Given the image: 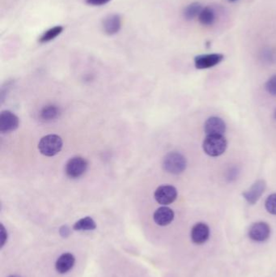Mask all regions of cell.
<instances>
[{
	"instance_id": "obj_10",
	"label": "cell",
	"mask_w": 276,
	"mask_h": 277,
	"mask_svg": "<svg viewBox=\"0 0 276 277\" xmlns=\"http://www.w3.org/2000/svg\"><path fill=\"white\" fill-rule=\"evenodd\" d=\"M103 30L108 35H115L122 27V20L119 15L112 14L105 18L102 23Z\"/></svg>"
},
{
	"instance_id": "obj_2",
	"label": "cell",
	"mask_w": 276,
	"mask_h": 277,
	"mask_svg": "<svg viewBox=\"0 0 276 277\" xmlns=\"http://www.w3.org/2000/svg\"><path fill=\"white\" fill-rule=\"evenodd\" d=\"M63 148V140L58 135H47L42 137L38 143V149L44 156L57 155Z\"/></svg>"
},
{
	"instance_id": "obj_14",
	"label": "cell",
	"mask_w": 276,
	"mask_h": 277,
	"mask_svg": "<svg viewBox=\"0 0 276 277\" xmlns=\"http://www.w3.org/2000/svg\"><path fill=\"white\" fill-rule=\"evenodd\" d=\"M75 262V256L72 254H63L56 261V270L60 273H67V271H69L73 267Z\"/></svg>"
},
{
	"instance_id": "obj_6",
	"label": "cell",
	"mask_w": 276,
	"mask_h": 277,
	"mask_svg": "<svg viewBox=\"0 0 276 277\" xmlns=\"http://www.w3.org/2000/svg\"><path fill=\"white\" fill-rule=\"evenodd\" d=\"M270 234V226L265 222H257L249 230V237L255 242H265L268 239Z\"/></svg>"
},
{
	"instance_id": "obj_18",
	"label": "cell",
	"mask_w": 276,
	"mask_h": 277,
	"mask_svg": "<svg viewBox=\"0 0 276 277\" xmlns=\"http://www.w3.org/2000/svg\"><path fill=\"white\" fill-rule=\"evenodd\" d=\"M63 27L60 25L54 26L53 28L49 29L40 37V43H46L52 40L56 39L58 36H60L63 33Z\"/></svg>"
},
{
	"instance_id": "obj_24",
	"label": "cell",
	"mask_w": 276,
	"mask_h": 277,
	"mask_svg": "<svg viewBox=\"0 0 276 277\" xmlns=\"http://www.w3.org/2000/svg\"><path fill=\"white\" fill-rule=\"evenodd\" d=\"M60 234L63 236V238H67L70 235V229L67 226H63L60 229Z\"/></svg>"
},
{
	"instance_id": "obj_17",
	"label": "cell",
	"mask_w": 276,
	"mask_h": 277,
	"mask_svg": "<svg viewBox=\"0 0 276 277\" xmlns=\"http://www.w3.org/2000/svg\"><path fill=\"white\" fill-rule=\"evenodd\" d=\"M97 228L96 222L93 220V218L87 217L82 218L80 220L74 225L73 229L76 231H87V230H93Z\"/></svg>"
},
{
	"instance_id": "obj_11",
	"label": "cell",
	"mask_w": 276,
	"mask_h": 277,
	"mask_svg": "<svg viewBox=\"0 0 276 277\" xmlns=\"http://www.w3.org/2000/svg\"><path fill=\"white\" fill-rule=\"evenodd\" d=\"M210 229L204 223H198L191 230L192 242L196 244H203L209 238Z\"/></svg>"
},
{
	"instance_id": "obj_21",
	"label": "cell",
	"mask_w": 276,
	"mask_h": 277,
	"mask_svg": "<svg viewBox=\"0 0 276 277\" xmlns=\"http://www.w3.org/2000/svg\"><path fill=\"white\" fill-rule=\"evenodd\" d=\"M266 89L270 95L276 96V75L271 76L266 82Z\"/></svg>"
},
{
	"instance_id": "obj_26",
	"label": "cell",
	"mask_w": 276,
	"mask_h": 277,
	"mask_svg": "<svg viewBox=\"0 0 276 277\" xmlns=\"http://www.w3.org/2000/svg\"><path fill=\"white\" fill-rule=\"evenodd\" d=\"M8 277H21V276H20V275H10V276H8Z\"/></svg>"
},
{
	"instance_id": "obj_27",
	"label": "cell",
	"mask_w": 276,
	"mask_h": 277,
	"mask_svg": "<svg viewBox=\"0 0 276 277\" xmlns=\"http://www.w3.org/2000/svg\"><path fill=\"white\" fill-rule=\"evenodd\" d=\"M274 119H276V109L275 111H274Z\"/></svg>"
},
{
	"instance_id": "obj_5",
	"label": "cell",
	"mask_w": 276,
	"mask_h": 277,
	"mask_svg": "<svg viewBox=\"0 0 276 277\" xmlns=\"http://www.w3.org/2000/svg\"><path fill=\"white\" fill-rule=\"evenodd\" d=\"M156 202L161 205H169L175 201L178 197V191L174 186L170 185L160 186L154 193Z\"/></svg>"
},
{
	"instance_id": "obj_1",
	"label": "cell",
	"mask_w": 276,
	"mask_h": 277,
	"mask_svg": "<svg viewBox=\"0 0 276 277\" xmlns=\"http://www.w3.org/2000/svg\"><path fill=\"white\" fill-rule=\"evenodd\" d=\"M227 141L223 135H207L203 141V150L211 156H219L227 149Z\"/></svg>"
},
{
	"instance_id": "obj_25",
	"label": "cell",
	"mask_w": 276,
	"mask_h": 277,
	"mask_svg": "<svg viewBox=\"0 0 276 277\" xmlns=\"http://www.w3.org/2000/svg\"><path fill=\"white\" fill-rule=\"evenodd\" d=\"M228 1L231 3H235V2H237V1H238V0H228Z\"/></svg>"
},
{
	"instance_id": "obj_3",
	"label": "cell",
	"mask_w": 276,
	"mask_h": 277,
	"mask_svg": "<svg viewBox=\"0 0 276 277\" xmlns=\"http://www.w3.org/2000/svg\"><path fill=\"white\" fill-rule=\"evenodd\" d=\"M163 168L166 172L170 174H182L186 168L185 156L178 152L169 153L163 160Z\"/></svg>"
},
{
	"instance_id": "obj_16",
	"label": "cell",
	"mask_w": 276,
	"mask_h": 277,
	"mask_svg": "<svg viewBox=\"0 0 276 277\" xmlns=\"http://www.w3.org/2000/svg\"><path fill=\"white\" fill-rule=\"evenodd\" d=\"M201 4L198 2L192 3L185 7L183 11V16L186 20H193L199 17L200 12L203 10Z\"/></svg>"
},
{
	"instance_id": "obj_19",
	"label": "cell",
	"mask_w": 276,
	"mask_h": 277,
	"mask_svg": "<svg viewBox=\"0 0 276 277\" xmlns=\"http://www.w3.org/2000/svg\"><path fill=\"white\" fill-rule=\"evenodd\" d=\"M60 114V109L57 106H56V105H47V106L44 107L43 109L41 111V118L43 120L49 121V120H53V119L59 117Z\"/></svg>"
},
{
	"instance_id": "obj_4",
	"label": "cell",
	"mask_w": 276,
	"mask_h": 277,
	"mask_svg": "<svg viewBox=\"0 0 276 277\" xmlns=\"http://www.w3.org/2000/svg\"><path fill=\"white\" fill-rule=\"evenodd\" d=\"M88 161L81 156H75L70 159L66 164L65 173L70 178H78L86 172Z\"/></svg>"
},
{
	"instance_id": "obj_22",
	"label": "cell",
	"mask_w": 276,
	"mask_h": 277,
	"mask_svg": "<svg viewBox=\"0 0 276 277\" xmlns=\"http://www.w3.org/2000/svg\"><path fill=\"white\" fill-rule=\"evenodd\" d=\"M111 1V0H86V3L91 6H103Z\"/></svg>"
},
{
	"instance_id": "obj_7",
	"label": "cell",
	"mask_w": 276,
	"mask_h": 277,
	"mask_svg": "<svg viewBox=\"0 0 276 277\" xmlns=\"http://www.w3.org/2000/svg\"><path fill=\"white\" fill-rule=\"evenodd\" d=\"M224 60L221 53H208L200 54L195 59V65L197 69H207L215 67Z\"/></svg>"
},
{
	"instance_id": "obj_13",
	"label": "cell",
	"mask_w": 276,
	"mask_h": 277,
	"mask_svg": "<svg viewBox=\"0 0 276 277\" xmlns=\"http://www.w3.org/2000/svg\"><path fill=\"white\" fill-rule=\"evenodd\" d=\"M266 189V183L264 181L259 180L255 182V184L251 186L250 190L245 191L243 196L249 204H255L259 200Z\"/></svg>"
},
{
	"instance_id": "obj_15",
	"label": "cell",
	"mask_w": 276,
	"mask_h": 277,
	"mask_svg": "<svg viewBox=\"0 0 276 277\" xmlns=\"http://www.w3.org/2000/svg\"><path fill=\"white\" fill-rule=\"evenodd\" d=\"M200 24L203 26L213 25L215 21V12L211 7H205L198 17Z\"/></svg>"
},
{
	"instance_id": "obj_20",
	"label": "cell",
	"mask_w": 276,
	"mask_h": 277,
	"mask_svg": "<svg viewBox=\"0 0 276 277\" xmlns=\"http://www.w3.org/2000/svg\"><path fill=\"white\" fill-rule=\"evenodd\" d=\"M266 209L269 213L276 215V194L270 195L265 203Z\"/></svg>"
},
{
	"instance_id": "obj_9",
	"label": "cell",
	"mask_w": 276,
	"mask_h": 277,
	"mask_svg": "<svg viewBox=\"0 0 276 277\" xmlns=\"http://www.w3.org/2000/svg\"><path fill=\"white\" fill-rule=\"evenodd\" d=\"M226 130L225 122L219 118L211 117L204 124V131L207 135H223Z\"/></svg>"
},
{
	"instance_id": "obj_8",
	"label": "cell",
	"mask_w": 276,
	"mask_h": 277,
	"mask_svg": "<svg viewBox=\"0 0 276 277\" xmlns=\"http://www.w3.org/2000/svg\"><path fill=\"white\" fill-rule=\"evenodd\" d=\"M19 119L15 114L9 110L3 111L0 115V131L9 133L14 131L19 127Z\"/></svg>"
},
{
	"instance_id": "obj_23",
	"label": "cell",
	"mask_w": 276,
	"mask_h": 277,
	"mask_svg": "<svg viewBox=\"0 0 276 277\" xmlns=\"http://www.w3.org/2000/svg\"><path fill=\"white\" fill-rule=\"evenodd\" d=\"M8 240V232L5 230V228L3 225H1V247H3Z\"/></svg>"
},
{
	"instance_id": "obj_12",
	"label": "cell",
	"mask_w": 276,
	"mask_h": 277,
	"mask_svg": "<svg viewBox=\"0 0 276 277\" xmlns=\"http://www.w3.org/2000/svg\"><path fill=\"white\" fill-rule=\"evenodd\" d=\"M174 211L168 207H161L154 212V221L156 222L158 226H168L174 220Z\"/></svg>"
}]
</instances>
